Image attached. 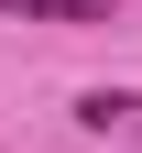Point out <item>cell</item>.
<instances>
[{
    "mask_svg": "<svg viewBox=\"0 0 142 153\" xmlns=\"http://www.w3.org/2000/svg\"><path fill=\"white\" fill-rule=\"evenodd\" d=\"M0 22H120V0H0Z\"/></svg>",
    "mask_w": 142,
    "mask_h": 153,
    "instance_id": "cell-1",
    "label": "cell"
},
{
    "mask_svg": "<svg viewBox=\"0 0 142 153\" xmlns=\"http://www.w3.org/2000/svg\"><path fill=\"white\" fill-rule=\"evenodd\" d=\"M77 120H88L98 142H109L120 120H142V99H131V88H88V99H77Z\"/></svg>",
    "mask_w": 142,
    "mask_h": 153,
    "instance_id": "cell-2",
    "label": "cell"
}]
</instances>
